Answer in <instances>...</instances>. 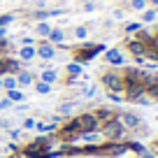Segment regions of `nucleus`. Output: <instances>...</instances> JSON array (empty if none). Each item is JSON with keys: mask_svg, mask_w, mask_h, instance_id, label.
Here are the masks:
<instances>
[{"mask_svg": "<svg viewBox=\"0 0 158 158\" xmlns=\"http://www.w3.org/2000/svg\"><path fill=\"white\" fill-rule=\"evenodd\" d=\"M33 74L30 72H26V70H19V77H16V84H21V86H30L33 84Z\"/></svg>", "mask_w": 158, "mask_h": 158, "instance_id": "10", "label": "nucleus"}, {"mask_svg": "<svg viewBox=\"0 0 158 158\" xmlns=\"http://www.w3.org/2000/svg\"><path fill=\"white\" fill-rule=\"evenodd\" d=\"M93 116L98 118V123H100V121H105V123H107V121H112V118H116V114H114L112 109H107V107H100L98 112L93 114Z\"/></svg>", "mask_w": 158, "mask_h": 158, "instance_id": "9", "label": "nucleus"}, {"mask_svg": "<svg viewBox=\"0 0 158 158\" xmlns=\"http://www.w3.org/2000/svg\"><path fill=\"white\" fill-rule=\"evenodd\" d=\"M130 7H133V10H144V7H147V0H133Z\"/></svg>", "mask_w": 158, "mask_h": 158, "instance_id": "21", "label": "nucleus"}, {"mask_svg": "<svg viewBox=\"0 0 158 158\" xmlns=\"http://www.w3.org/2000/svg\"><path fill=\"white\" fill-rule=\"evenodd\" d=\"M23 98H26V95L23 93H21V91H7V100H10V102H23Z\"/></svg>", "mask_w": 158, "mask_h": 158, "instance_id": "14", "label": "nucleus"}, {"mask_svg": "<svg viewBox=\"0 0 158 158\" xmlns=\"http://www.w3.org/2000/svg\"><path fill=\"white\" fill-rule=\"evenodd\" d=\"M156 147H158V142H156Z\"/></svg>", "mask_w": 158, "mask_h": 158, "instance_id": "33", "label": "nucleus"}, {"mask_svg": "<svg viewBox=\"0 0 158 158\" xmlns=\"http://www.w3.org/2000/svg\"><path fill=\"white\" fill-rule=\"evenodd\" d=\"M139 28H142V23L137 21V23H128V28H126V30H128V33H135V30H139Z\"/></svg>", "mask_w": 158, "mask_h": 158, "instance_id": "22", "label": "nucleus"}, {"mask_svg": "<svg viewBox=\"0 0 158 158\" xmlns=\"http://www.w3.org/2000/svg\"><path fill=\"white\" fill-rule=\"evenodd\" d=\"M84 95H86V98H93V95H95V86H89V89L84 91Z\"/></svg>", "mask_w": 158, "mask_h": 158, "instance_id": "24", "label": "nucleus"}, {"mask_svg": "<svg viewBox=\"0 0 158 158\" xmlns=\"http://www.w3.org/2000/svg\"><path fill=\"white\" fill-rule=\"evenodd\" d=\"M23 128H26V130L35 128V118H26V121H23Z\"/></svg>", "mask_w": 158, "mask_h": 158, "instance_id": "23", "label": "nucleus"}, {"mask_svg": "<svg viewBox=\"0 0 158 158\" xmlns=\"http://www.w3.org/2000/svg\"><path fill=\"white\" fill-rule=\"evenodd\" d=\"M35 91L42 93V95H47V93H51V84H47V81H37V84H35Z\"/></svg>", "mask_w": 158, "mask_h": 158, "instance_id": "15", "label": "nucleus"}, {"mask_svg": "<svg viewBox=\"0 0 158 158\" xmlns=\"http://www.w3.org/2000/svg\"><path fill=\"white\" fill-rule=\"evenodd\" d=\"M102 49H105L102 44H93V47H89V49H86V47H81V49H77L74 58H77V63H89V60L93 58V56H98Z\"/></svg>", "mask_w": 158, "mask_h": 158, "instance_id": "4", "label": "nucleus"}, {"mask_svg": "<svg viewBox=\"0 0 158 158\" xmlns=\"http://www.w3.org/2000/svg\"><path fill=\"white\" fill-rule=\"evenodd\" d=\"M149 2H153V5H158V0H149Z\"/></svg>", "mask_w": 158, "mask_h": 158, "instance_id": "30", "label": "nucleus"}, {"mask_svg": "<svg viewBox=\"0 0 158 158\" xmlns=\"http://www.w3.org/2000/svg\"><path fill=\"white\" fill-rule=\"evenodd\" d=\"M0 28H2V26H0Z\"/></svg>", "mask_w": 158, "mask_h": 158, "instance_id": "34", "label": "nucleus"}, {"mask_svg": "<svg viewBox=\"0 0 158 158\" xmlns=\"http://www.w3.org/2000/svg\"><path fill=\"white\" fill-rule=\"evenodd\" d=\"M68 72L77 77V74H81V65H79V63H70V65H68Z\"/></svg>", "mask_w": 158, "mask_h": 158, "instance_id": "19", "label": "nucleus"}, {"mask_svg": "<svg viewBox=\"0 0 158 158\" xmlns=\"http://www.w3.org/2000/svg\"><path fill=\"white\" fill-rule=\"evenodd\" d=\"M2 86H5L7 91H14L16 86H19V84H16V77H5V79H2Z\"/></svg>", "mask_w": 158, "mask_h": 158, "instance_id": "16", "label": "nucleus"}, {"mask_svg": "<svg viewBox=\"0 0 158 158\" xmlns=\"http://www.w3.org/2000/svg\"><path fill=\"white\" fill-rule=\"evenodd\" d=\"M63 40H65V33L60 28H51V33L47 35V42H49V44H60Z\"/></svg>", "mask_w": 158, "mask_h": 158, "instance_id": "8", "label": "nucleus"}, {"mask_svg": "<svg viewBox=\"0 0 158 158\" xmlns=\"http://www.w3.org/2000/svg\"><path fill=\"white\" fill-rule=\"evenodd\" d=\"M79 126V133H93V130H98V118L93 116V114H81V116L74 118Z\"/></svg>", "mask_w": 158, "mask_h": 158, "instance_id": "3", "label": "nucleus"}, {"mask_svg": "<svg viewBox=\"0 0 158 158\" xmlns=\"http://www.w3.org/2000/svg\"><path fill=\"white\" fill-rule=\"evenodd\" d=\"M105 60L112 63V65H123V54H121L118 49H109L107 54H105Z\"/></svg>", "mask_w": 158, "mask_h": 158, "instance_id": "7", "label": "nucleus"}, {"mask_svg": "<svg viewBox=\"0 0 158 158\" xmlns=\"http://www.w3.org/2000/svg\"><path fill=\"white\" fill-rule=\"evenodd\" d=\"M102 137H107V139H112V142H116V139H121L126 135V128L121 126V121L118 118H112V121H107V123L102 126Z\"/></svg>", "mask_w": 158, "mask_h": 158, "instance_id": "1", "label": "nucleus"}, {"mask_svg": "<svg viewBox=\"0 0 158 158\" xmlns=\"http://www.w3.org/2000/svg\"><path fill=\"white\" fill-rule=\"evenodd\" d=\"M58 112L63 114V116H68V114L72 112V105H70V102H63V105H60V107H58Z\"/></svg>", "mask_w": 158, "mask_h": 158, "instance_id": "20", "label": "nucleus"}, {"mask_svg": "<svg viewBox=\"0 0 158 158\" xmlns=\"http://www.w3.org/2000/svg\"><path fill=\"white\" fill-rule=\"evenodd\" d=\"M153 19H156V10H147L142 14V21H139V23H151Z\"/></svg>", "mask_w": 158, "mask_h": 158, "instance_id": "17", "label": "nucleus"}, {"mask_svg": "<svg viewBox=\"0 0 158 158\" xmlns=\"http://www.w3.org/2000/svg\"><path fill=\"white\" fill-rule=\"evenodd\" d=\"M86 35H89V30H86V26H79V28H74V37H77V40H84Z\"/></svg>", "mask_w": 158, "mask_h": 158, "instance_id": "18", "label": "nucleus"}, {"mask_svg": "<svg viewBox=\"0 0 158 158\" xmlns=\"http://www.w3.org/2000/svg\"><path fill=\"white\" fill-rule=\"evenodd\" d=\"M56 77H58V72H56V70H42V74H40V79H42V81H47V84H54Z\"/></svg>", "mask_w": 158, "mask_h": 158, "instance_id": "12", "label": "nucleus"}, {"mask_svg": "<svg viewBox=\"0 0 158 158\" xmlns=\"http://www.w3.org/2000/svg\"><path fill=\"white\" fill-rule=\"evenodd\" d=\"M109 100H114V102H121V100H123V98H121V95H118V93H112V91H109Z\"/></svg>", "mask_w": 158, "mask_h": 158, "instance_id": "25", "label": "nucleus"}, {"mask_svg": "<svg viewBox=\"0 0 158 158\" xmlns=\"http://www.w3.org/2000/svg\"><path fill=\"white\" fill-rule=\"evenodd\" d=\"M84 2H91V0H84Z\"/></svg>", "mask_w": 158, "mask_h": 158, "instance_id": "32", "label": "nucleus"}, {"mask_svg": "<svg viewBox=\"0 0 158 158\" xmlns=\"http://www.w3.org/2000/svg\"><path fill=\"white\" fill-rule=\"evenodd\" d=\"M116 118L121 121V126H123V128H139V116H137V114L123 112L121 116H116Z\"/></svg>", "mask_w": 158, "mask_h": 158, "instance_id": "5", "label": "nucleus"}, {"mask_svg": "<svg viewBox=\"0 0 158 158\" xmlns=\"http://www.w3.org/2000/svg\"><path fill=\"white\" fill-rule=\"evenodd\" d=\"M0 86H2V77H0Z\"/></svg>", "mask_w": 158, "mask_h": 158, "instance_id": "31", "label": "nucleus"}, {"mask_svg": "<svg viewBox=\"0 0 158 158\" xmlns=\"http://www.w3.org/2000/svg\"><path fill=\"white\" fill-rule=\"evenodd\" d=\"M84 10L86 12H93L95 10V2H84Z\"/></svg>", "mask_w": 158, "mask_h": 158, "instance_id": "26", "label": "nucleus"}, {"mask_svg": "<svg viewBox=\"0 0 158 158\" xmlns=\"http://www.w3.org/2000/svg\"><path fill=\"white\" fill-rule=\"evenodd\" d=\"M35 51H37V56H40V58H44V60H49V58H54V56H56V49H54V44H49V42L40 44Z\"/></svg>", "mask_w": 158, "mask_h": 158, "instance_id": "6", "label": "nucleus"}, {"mask_svg": "<svg viewBox=\"0 0 158 158\" xmlns=\"http://www.w3.org/2000/svg\"><path fill=\"white\" fill-rule=\"evenodd\" d=\"M0 128H10V121H7V118H2V121H0Z\"/></svg>", "mask_w": 158, "mask_h": 158, "instance_id": "29", "label": "nucleus"}, {"mask_svg": "<svg viewBox=\"0 0 158 158\" xmlns=\"http://www.w3.org/2000/svg\"><path fill=\"white\" fill-rule=\"evenodd\" d=\"M10 135H12V139H19L21 137V130H10Z\"/></svg>", "mask_w": 158, "mask_h": 158, "instance_id": "27", "label": "nucleus"}, {"mask_svg": "<svg viewBox=\"0 0 158 158\" xmlns=\"http://www.w3.org/2000/svg\"><path fill=\"white\" fill-rule=\"evenodd\" d=\"M19 56H21L23 60H33L35 56H37V51H35V47H21Z\"/></svg>", "mask_w": 158, "mask_h": 158, "instance_id": "11", "label": "nucleus"}, {"mask_svg": "<svg viewBox=\"0 0 158 158\" xmlns=\"http://www.w3.org/2000/svg\"><path fill=\"white\" fill-rule=\"evenodd\" d=\"M89 158H91V156H89Z\"/></svg>", "mask_w": 158, "mask_h": 158, "instance_id": "35", "label": "nucleus"}, {"mask_svg": "<svg viewBox=\"0 0 158 158\" xmlns=\"http://www.w3.org/2000/svg\"><path fill=\"white\" fill-rule=\"evenodd\" d=\"M10 105H12L10 100H0V109H7V107H10Z\"/></svg>", "mask_w": 158, "mask_h": 158, "instance_id": "28", "label": "nucleus"}, {"mask_svg": "<svg viewBox=\"0 0 158 158\" xmlns=\"http://www.w3.org/2000/svg\"><path fill=\"white\" fill-rule=\"evenodd\" d=\"M102 86L112 93H121L123 91V74H116V72H105L102 74Z\"/></svg>", "mask_w": 158, "mask_h": 158, "instance_id": "2", "label": "nucleus"}, {"mask_svg": "<svg viewBox=\"0 0 158 158\" xmlns=\"http://www.w3.org/2000/svg\"><path fill=\"white\" fill-rule=\"evenodd\" d=\"M35 33H37L40 37H47V35L51 33V26H49V23H44V21H42V23H37V26H35Z\"/></svg>", "mask_w": 158, "mask_h": 158, "instance_id": "13", "label": "nucleus"}]
</instances>
